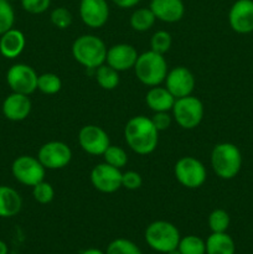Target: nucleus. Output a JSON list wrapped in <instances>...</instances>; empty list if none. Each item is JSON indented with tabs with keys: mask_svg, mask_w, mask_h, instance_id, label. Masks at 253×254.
Here are the masks:
<instances>
[{
	"mask_svg": "<svg viewBox=\"0 0 253 254\" xmlns=\"http://www.w3.org/2000/svg\"><path fill=\"white\" fill-rule=\"evenodd\" d=\"M143 185V178L139 173L134 170H128L122 174V188L126 190H138Z\"/></svg>",
	"mask_w": 253,
	"mask_h": 254,
	"instance_id": "f704fd0d",
	"label": "nucleus"
},
{
	"mask_svg": "<svg viewBox=\"0 0 253 254\" xmlns=\"http://www.w3.org/2000/svg\"><path fill=\"white\" fill-rule=\"evenodd\" d=\"M144 238L151 250L166 254L178 248L181 237L175 225L168 221L159 220L154 221L146 227Z\"/></svg>",
	"mask_w": 253,
	"mask_h": 254,
	"instance_id": "39448f33",
	"label": "nucleus"
},
{
	"mask_svg": "<svg viewBox=\"0 0 253 254\" xmlns=\"http://www.w3.org/2000/svg\"><path fill=\"white\" fill-rule=\"evenodd\" d=\"M112 1L121 9H130V7L136 6L141 0H112Z\"/></svg>",
	"mask_w": 253,
	"mask_h": 254,
	"instance_id": "e433bc0d",
	"label": "nucleus"
},
{
	"mask_svg": "<svg viewBox=\"0 0 253 254\" xmlns=\"http://www.w3.org/2000/svg\"><path fill=\"white\" fill-rule=\"evenodd\" d=\"M146 106L155 112H170L175 103V97L166 89V87H150L145 96Z\"/></svg>",
	"mask_w": 253,
	"mask_h": 254,
	"instance_id": "412c9836",
	"label": "nucleus"
},
{
	"mask_svg": "<svg viewBox=\"0 0 253 254\" xmlns=\"http://www.w3.org/2000/svg\"><path fill=\"white\" fill-rule=\"evenodd\" d=\"M171 44H173V37H171L170 32L165 31V30H159V31L154 32L153 36H151L150 50L164 55L170 50Z\"/></svg>",
	"mask_w": 253,
	"mask_h": 254,
	"instance_id": "c756f323",
	"label": "nucleus"
},
{
	"mask_svg": "<svg viewBox=\"0 0 253 254\" xmlns=\"http://www.w3.org/2000/svg\"><path fill=\"white\" fill-rule=\"evenodd\" d=\"M151 123L154 124L158 131H164L170 128L173 116L169 114V112H155L151 117Z\"/></svg>",
	"mask_w": 253,
	"mask_h": 254,
	"instance_id": "c9c22d12",
	"label": "nucleus"
},
{
	"mask_svg": "<svg viewBox=\"0 0 253 254\" xmlns=\"http://www.w3.org/2000/svg\"><path fill=\"white\" fill-rule=\"evenodd\" d=\"M37 159L46 170H61L71 163L72 150L63 141H47L37 151Z\"/></svg>",
	"mask_w": 253,
	"mask_h": 254,
	"instance_id": "1a4fd4ad",
	"label": "nucleus"
},
{
	"mask_svg": "<svg viewBox=\"0 0 253 254\" xmlns=\"http://www.w3.org/2000/svg\"><path fill=\"white\" fill-rule=\"evenodd\" d=\"M166 254H181V252H180V251L178 250V248H175V250L170 251V252H168Z\"/></svg>",
	"mask_w": 253,
	"mask_h": 254,
	"instance_id": "ea45409f",
	"label": "nucleus"
},
{
	"mask_svg": "<svg viewBox=\"0 0 253 254\" xmlns=\"http://www.w3.org/2000/svg\"><path fill=\"white\" fill-rule=\"evenodd\" d=\"M124 139L131 150L138 155H149L159 143V131L145 116L129 119L124 127Z\"/></svg>",
	"mask_w": 253,
	"mask_h": 254,
	"instance_id": "f257e3e1",
	"label": "nucleus"
},
{
	"mask_svg": "<svg viewBox=\"0 0 253 254\" xmlns=\"http://www.w3.org/2000/svg\"><path fill=\"white\" fill-rule=\"evenodd\" d=\"M122 171L107 163L97 164L91 170V184L97 191L113 193L122 188Z\"/></svg>",
	"mask_w": 253,
	"mask_h": 254,
	"instance_id": "f8f14e48",
	"label": "nucleus"
},
{
	"mask_svg": "<svg viewBox=\"0 0 253 254\" xmlns=\"http://www.w3.org/2000/svg\"><path fill=\"white\" fill-rule=\"evenodd\" d=\"M32 109L31 99L29 96L12 92L2 102L1 111L5 118L11 122L25 121Z\"/></svg>",
	"mask_w": 253,
	"mask_h": 254,
	"instance_id": "f3484780",
	"label": "nucleus"
},
{
	"mask_svg": "<svg viewBox=\"0 0 253 254\" xmlns=\"http://www.w3.org/2000/svg\"><path fill=\"white\" fill-rule=\"evenodd\" d=\"M94 71H96V81L101 88L106 91H113L118 87L119 81H121L118 71L112 68L107 64H103Z\"/></svg>",
	"mask_w": 253,
	"mask_h": 254,
	"instance_id": "b1692460",
	"label": "nucleus"
},
{
	"mask_svg": "<svg viewBox=\"0 0 253 254\" xmlns=\"http://www.w3.org/2000/svg\"><path fill=\"white\" fill-rule=\"evenodd\" d=\"M62 88V81L56 73H52V72H47V73L39 74V78H37V89H39L41 93L49 94H56L61 91Z\"/></svg>",
	"mask_w": 253,
	"mask_h": 254,
	"instance_id": "393cba45",
	"label": "nucleus"
},
{
	"mask_svg": "<svg viewBox=\"0 0 253 254\" xmlns=\"http://www.w3.org/2000/svg\"><path fill=\"white\" fill-rule=\"evenodd\" d=\"M133 69L138 81L146 87L160 86L169 71L164 55L151 50L139 55Z\"/></svg>",
	"mask_w": 253,
	"mask_h": 254,
	"instance_id": "7ed1b4c3",
	"label": "nucleus"
},
{
	"mask_svg": "<svg viewBox=\"0 0 253 254\" xmlns=\"http://www.w3.org/2000/svg\"><path fill=\"white\" fill-rule=\"evenodd\" d=\"M15 11L9 0H0V35L14 27Z\"/></svg>",
	"mask_w": 253,
	"mask_h": 254,
	"instance_id": "2f4dec72",
	"label": "nucleus"
},
{
	"mask_svg": "<svg viewBox=\"0 0 253 254\" xmlns=\"http://www.w3.org/2000/svg\"><path fill=\"white\" fill-rule=\"evenodd\" d=\"M206 254H235V241L226 232L211 233L206 240Z\"/></svg>",
	"mask_w": 253,
	"mask_h": 254,
	"instance_id": "4be33fe9",
	"label": "nucleus"
},
{
	"mask_svg": "<svg viewBox=\"0 0 253 254\" xmlns=\"http://www.w3.org/2000/svg\"><path fill=\"white\" fill-rule=\"evenodd\" d=\"M22 208V198L15 189L0 185V218H11Z\"/></svg>",
	"mask_w": 253,
	"mask_h": 254,
	"instance_id": "aec40b11",
	"label": "nucleus"
},
{
	"mask_svg": "<svg viewBox=\"0 0 253 254\" xmlns=\"http://www.w3.org/2000/svg\"><path fill=\"white\" fill-rule=\"evenodd\" d=\"M79 17L86 26L101 29L109 19V5L107 0H81Z\"/></svg>",
	"mask_w": 253,
	"mask_h": 254,
	"instance_id": "4468645a",
	"label": "nucleus"
},
{
	"mask_svg": "<svg viewBox=\"0 0 253 254\" xmlns=\"http://www.w3.org/2000/svg\"><path fill=\"white\" fill-rule=\"evenodd\" d=\"M79 1H81V0H79Z\"/></svg>",
	"mask_w": 253,
	"mask_h": 254,
	"instance_id": "a19ab883",
	"label": "nucleus"
},
{
	"mask_svg": "<svg viewBox=\"0 0 253 254\" xmlns=\"http://www.w3.org/2000/svg\"><path fill=\"white\" fill-rule=\"evenodd\" d=\"M208 227L212 233L226 232L230 227L231 218L230 215L223 208H216L208 215Z\"/></svg>",
	"mask_w": 253,
	"mask_h": 254,
	"instance_id": "a878e982",
	"label": "nucleus"
},
{
	"mask_svg": "<svg viewBox=\"0 0 253 254\" xmlns=\"http://www.w3.org/2000/svg\"><path fill=\"white\" fill-rule=\"evenodd\" d=\"M164 82L166 89L175 97V99L191 96L196 84L192 72L184 66L174 67L168 71Z\"/></svg>",
	"mask_w": 253,
	"mask_h": 254,
	"instance_id": "ddd939ff",
	"label": "nucleus"
},
{
	"mask_svg": "<svg viewBox=\"0 0 253 254\" xmlns=\"http://www.w3.org/2000/svg\"><path fill=\"white\" fill-rule=\"evenodd\" d=\"M228 24L237 34L253 32V0H236L228 11Z\"/></svg>",
	"mask_w": 253,
	"mask_h": 254,
	"instance_id": "2eb2a0df",
	"label": "nucleus"
},
{
	"mask_svg": "<svg viewBox=\"0 0 253 254\" xmlns=\"http://www.w3.org/2000/svg\"><path fill=\"white\" fill-rule=\"evenodd\" d=\"M32 197L36 202L41 203V205H47V203L52 202L55 197L54 186L50 183H46L45 180L36 184L32 188Z\"/></svg>",
	"mask_w": 253,
	"mask_h": 254,
	"instance_id": "473e14b6",
	"label": "nucleus"
},
{
	"mask_svg": "<svg viewBox=\"0 0 253 254\" xmlns=\"http://www.w3.org/2000/svg\"><path fill=\"white\" fill-rule=\"evenodd\" d=\"M174 121L176 122L180 128L191 130V129L197 128L203 119L205 108L203 104L197 97H193L192 94L183 98L175 99L173 109Z\"/></svg>",
	"mask_w": 253,
	"mask_h": 254,
	"instance_id": "423d86ee",
	"label": "nucleus"
},
{
	"mask_svg": "<svg viewBox=\"0 0 253 254\" xmlns=\"http://www.w3.org/2000/svg\"><path fill=\"white\" fill-rule=\"evenodd\" d=\"M211 166L216 175L223 180L236 178L242 168V154L232 143H220L211 151Z\"/></svg>",
	"mask_w": 253,
	"mask_h": 254,
	"instance_id": "20e7f679",
	"label": "nucleus"
},
{
	"mask_svg": "<svg viewBox=\"0 0 253 254\" xmlns=\"http://www.w3.org/2000/svg\"><path fill=\"white\" fill-rule=\"evenodd\" d=\"M139 54L130 44H117L107 50L106 64L118 72L134 68Z\"/></svg>",
	"mask_w": 253,
	"mask_h": 254,
	"instance_id": "dca6fc26",
	"label": "nucleus"
},
{
	"mask_svg": "<svg viewBox=\"0 0 253 254\" xmlns=\"http://www.w3.org/2000/svg\"><path fill=\"white\" fill-rule=\"evenodd\" d=\"M81 254H106V252L98 250V248H88V250H84Z\"/></svg>",
	"mask_w": 253,
	"mask_h": 254,
	"instance_id": "4c0bfd02",
	"label": "nucleus"
},
{
	"mask_svg": "<svg viewBox=\"0 0 253 254\" xmlns=\"http://www.w3.org/2000/svg\"><path fill=\"white\" fill-rule=\"evenodd\" d=\"M174 175L178 183L186 189H198L205 184L207 171L205 165L193 156H184L176 161Z\"/></svg>",
	"mask_w": 253,
	"mask_h": 254,
	"instance_id": "0eeeda50",
	"label": "nucleus"
},
{
	"mask_svg": "<svg viewBox=\"0 0 253 254\" xmlns=\"http://www.w3.org/2000/svg\"><path fill=\"white\" fill-rule=\"evenodd\" d=\"M102 156L104 159V163L117 169L124 168L128 163V155H126V150L117 145H109Z\"/></svg>",
	"mask_w": 253,
	"mask_h": 254,
	"instance_id": "cd10ccee",
	"label": "nucleus"
},
{
	"mask_svg": "<svg viewBox=\"0 0 253 254\" xmlns=\"http://www.w3.org/2000/svg\"><path fill=\"white\" fill-rule=\"evenodd\" d=\"M11 173L17 183L34 188L36 184L45 180L46 169L42 166L37 156L20 155L12 161Z\"/></svg>",
	"mask_w": 253,
	"mask_h": 254,
	"instance_id": "6e6552de",
	"label": "nucleus"
},
{
	"mask_svg": "<svg viewBox=\"0 0 253 254\" xmlns=\"http://www.w3.org/2000/svg\"><path fill=\"white\" fill-rule=\"evenodd\" d=\"M37 78L39 74L36 71L26 64H12L6 72V82L10 89L26 96H30L37 89Z\"/></svg>",
	"mask_w": 253,
	"mask_h": 254,
	"instance_id": "9d476101",
	"label": "nucleus"
},
{
	"mask_svg": "<svg viewBox=\"0 0 253 254\" xmlns=\"http://www.w3.org/2000/svg\"><path fill=\"white\" fill-rule=\"evenodd\" d=\"M149 7L156 20L166 24L180 21L185 15V4L183 0H150Z\"/></svg>",
	"mask_w": 253,
	"mask_h": 254,
	"instance_id": "a211bd4d",
	"label": "nucleus"
},
{
	"mask_svg": "<svg viewBox=\"0 0 253 254\" xmlns=\"http://www.w3.org/2000/svg\"><path fill=\"white\" fill-rule=\"evenodd\" d=\"M107 46L101 37L96 35L86 34L77 37L72 44V56L74 61L87 69H96L107 59Z\"/></svg>",
	"mask_w": 253,
	"mask_h": 254,
	"instance_id": "f03ea898",
	"label": "nucleus"
},
{
	"mask_svg": "<svg viewBox=\"0 0 253 254\" xmlns=\"http://www.w3.org/2000/svg\"><path fill=\"white\" fill-rule=\"evenodd\" d=\"M9 253V248H7V245L4 242V241L0 240V254H7Z\"/></svg>",
	"mask_w": 253,
	"mask_h": 254,
	"instance_id": "58836bf2",
	"label": "nucleus"
},
{
	"mask_svg": "<svg viewBox=\"0 0 253 254\" xmlns=\"http://www.w3.org/2000/svg\"><path fill=\"white\" fill-rule=\"evenodd\" d=\"M106 254H143L140 248L126 238L113 240L107 247Z\"/></svg>",
	"mask_w": 253,
	"mask_h": 254,
	"instance_id": "c85d7f7f",
	"label": "nucleus"
},
{
	"mask_svg": "<svg viewBox=\"0 0 253 254\" xmlns=\"http://www.w3.org/2000/svg\"><path fill=\"white\" fill-rule=\"evenodd\" d=\"M156 21L155 15L150 10V7H139L135 9L130 15L129 24L134 31L145 32L154 26Z\"/></svg>",
	"mask_w": 253,
	"mask_h": 254,
	"instance_id": "5701e85b",
	"label": "nucleus"
},
{
	"mask_svg": "<svg viewBox=\"0 0 253 254\" xmlns=\"http://www.w3.org/2000/svg\"><path fill=\"white\" fill-rule=\"evenodd\" d=\"M178 250L181 254H206V243L197 236L189 235L180 238Z\"/></svg>",
	"mask_w": 253,
	"mask_h": 254,
	"instance_id": "bb28decb",
	"label": "nucleus"
},
{
	"mask_svg": "<svg viewBox=\"0 0 253 254\" xmlns=\"http://www.w3.org/2000/svg\"><path fill=\"white\" fill-rule=\"evenodd\" d=\"M26 46V37L24 32L11 27L0 35V54L5 59L14 60L19 57Z\"/></svg>",
	"mask_w": 253,
	"mask_h": 254,
	"instance_id": "6ab92c4d",
	"label": "nucleus"
},
{
	"mask_svg": "<svg viewBox=\"0 0 253 254\" xmlns=\"http://www.w3.org/2000/svg\"><path fill=\"white\" fill-rule=\"evenodd\" d=\"M78 144L84 153L89 155H103L104 151L111 145V140L103 128L94 124H88L79 129Z\"/></svg>",
	"mask_w": 253,
	"mask_h": 254,
	"instance_id": "9b49d317",
	"label": "nucleus"
},
{
	"mask_svg": "<svg viewBox=\"0 0 253 254\" xmlns=\"http://www.w3.org/2000/svg\"><path fill=\"white\" fill-rule=\"evenodd\" d=\"M50 21L54 25L56 29L64 30L68 29L71 26L72 21H73V16H72L71 11L67 7L59 6L55 7L51 12H50Z\"/></svg>",
	"mask_w": 253,
	"mask_h": 254,
	"instance_id": "7c9ffc66",
	"label": "nucleus"
},
{
	"mask_svg": "<svg viewBox=\"0 0 253 254\" xmlns=\"http://www.w3.org/2000/svg\"><path fill=\"white\" fill-rule=\"evenodd\" d=\"M22 9L32 15L46 12L51 6V0H20Z\"/></svg>",
	"mask_w": 253,
	"mask_h": 254,
	"instance_id": "72a5a7b5",
	"label": "nucleus"
}]
</instances>
